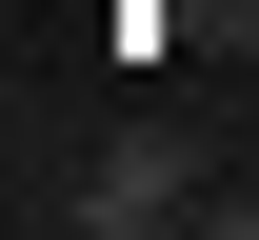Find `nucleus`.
<instances>
[{"label":"nucleus","mask_w":259,"mask_h":240,"mask_svg":"<svg viewBox=\"0 0 259 240\" xmlns=\"http://www.w3.org/2000/svg\"><path fill=\"white\" fill-rule=\"evenodd\" d=\"M220 40H239V60H259V0H220Z\"/></svg>","instance_id":"nucleus-3"},{"label":"nucleus","mask_w":259,"mask_h":240,"mask_svg":"<svg viewBox=\"0 0 259 240\" xmlns=\"http://www.w3.org/2000/svg\"><path fill=\"white\" fill-rule=\"evenodd\" d=\"M80 240H160V220H220V180L180 160V140H100V180H60Z\"/></svg>","instance_id":"nucleus-1"},{"label":"nucleus","mask_w":259,"mask_h":240,"mask_svg":"<svg viewBox=\"0 0 259 240\" xmlns=\"http://www.w3.org/2000/svg\"><path fill=\"white\" fill-rule=\"evenodd\" d=\"M220 240H259V180H220Z\"/></svg>","instance_id":"nucleus-2"}]
</instances>
